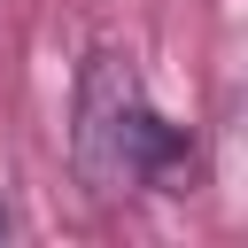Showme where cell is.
Returning <instances> with one entry per match:
<instances>
[{
    "mask_svg": "<svg viewBox=\"0 0 248 248\" xmlns=\"http://www.w3.org/2000/svg\"><path fill=\"white\" fill-rule=\"evenodd\" d=\"M70 163H78V178H85L93 202H124L140 186L186 194L194 140L147 101L132 54L93 46L85 70H78V101H70Z\"/></svg>",
    "mask_w": 248,
    "mask_h": 248,
    "instance_id": "1",
    "label": "cell"
}]
</instances>
